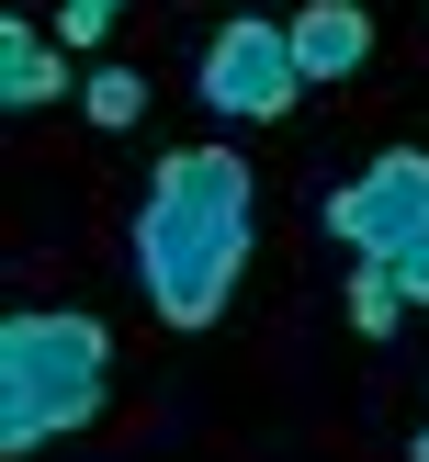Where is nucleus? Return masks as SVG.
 I'll return each mask as SVG.
<instances>
[{
    "instance_id": "f03ea898",
    "label": "nucleus",
    "mask_w": 429,
    "mask_h": 462,
    "mask_svg": "<svg viewBox=\"0 0 429 462\" xmlns=\"http://www.w3.org/2000/svg\"><path fill=\"white\" fill-rule=\"evenodd\" d=\"M102 383H113V338L102 316H12L0 328V451H34V440H68L79 418H102Z\"/></svg>"
},
{
    "instance_id": "9d476101",
    "label": "nucleus",
    "mask_w": 429,
    "mask_h": 462,
    "mask_svg": "<svg viewBox=\"0 0 429 462\" xmlns=\"http://www.w3.org/2000/svg\"><path fill=\"white\" fill-rule=\"evenodd\" d=\"M384 271H396V293H406V305H429V237H406Z\"/></svg>"
},
{
    "instance_id": "1a4fd4ad",
    "label": "nucleus",
    "mask_w": 429,
    "mask_h": 462,
    "mask_svg": "<svg viewBox=\"0 0 429 462\" xmlns=\"http://www.w3.org/2000/svg\"><path fill=\"white\" fill-rule=\"evenodd\" d=\"M125 0H57V45H102Z\"/></svg>"
},
{
    "instance_id": "f257e3e1",
    "label": "nucleus",
    "mask_w": 429,
    "mask_h": 462,
    "mask_svg": "<svg viewBox=\"0 0 429 462\" xmlns=\"http://www.w3.org/2000/svg\"><path fill=\"white\" fill-rule=\"evenodd\" d=\"M135 282L158 328H215L248 282V158L238 147H170L135 203Z\"/></svg>"
},
{
    "instance_id": "423d86ee",
    "label": "nucleus",
    "mask_w": 429,
    "mask_h": 462,
    "mask_svg": "<svg viewBox=\"0 0 429 462\" xmlns=\"http://www.w3.org/2000/svg\"><path fill=\"white\" fill-rule=\"evenodd\" d=\"M57 90H68V57L12 12V23H0V102H12V113H45Z\"/></svg>"
},
{
    "instance_id": "20e7f679",
    "label": "nucleus",
    "mask_w": 429,
    "mask_h": 462,
    "mask_svg": "<svg viewBox=\"0 0 429 462\" xmlns=\"http://www.w3.org/2000/svg\"><path fill=\"white\" fill-rule=\"evenodd\" d=\"M203 102L226 113V125H271V113H294V90H305V68H294V34L260 12H238L215 45H203Z\"/></svg>"
},
{
    "instance_id": "39448f33",
    "label": "nucleus",
    "mask_w": 429,
    "mask_h": 462,
    "mask_svg": "<svg viewBox=\"0 0 429 462\" xmlns=\"http://www.w3.org/2000/svg\"><path fill=\"white\" fill-rule=\"evenodd\" d=\"M283 34H294V68H305V79H350V68L373 57V12H361V0H305Z\"/></svg>"
},
{
    "instance_id": "9b49d317",
    "label": "nucleus",
    "mask_w": 429,
    "mask_h": 462,
    "mask_svg": "<svg viewBox=\"0 0 429 462\" xmlns=\"http://www.w3.org/2000/svg\"><path fill=\"white\" fill-rule=\"evenodd\" d=\"M418 462H429V429H418Z\"/></svg>"
},
{
    "instance_id": "7ed1b4c3",
    "label": "nucleus",
    "mask_w": 429,
    "mask_h": 462,
    "mask_svg": "<svg viewBox=\"0 0 429 462\" xmlns=\"http://www.w3.org/2000/svg\"><path fill=\"white\" fill-rule=\"evenodd\" d=\"M328 237L350 260H396L406 237H429V147H384L361 180L328 192Z\"/></svg>"
},
{
    "instance_id": "6e6552de",
    "label": "nucleus",
    "mask_w": 429,
    "mask_h": 462,
    "mask_svg": "<svg viewBox=\"0 0 429 462\" xmlns=\"http://www.w3.org/2000/svg\"><path fill=\"white\" fill-rule=\"evenodd\" d=\"M90 125H135V113H147V79H135V68H90Z\"/></svg>"
},
{
    "instance_id": "0eeeda50",
    "label": "nucleus",
    "mask_w": 429,
    "mask_h": 462,
    "mask_svg": "<svg viewBox=\"0 0 429 462\" xmlns=\"http://www.w3.org/2000/svg\"><path fill=\"white\" fill-rule=\"evenodd\" d=\"M396 316H406L396 271H384V260H361V271H350V328H361V338H396Z\"/></svg>"
}]
</instances>
